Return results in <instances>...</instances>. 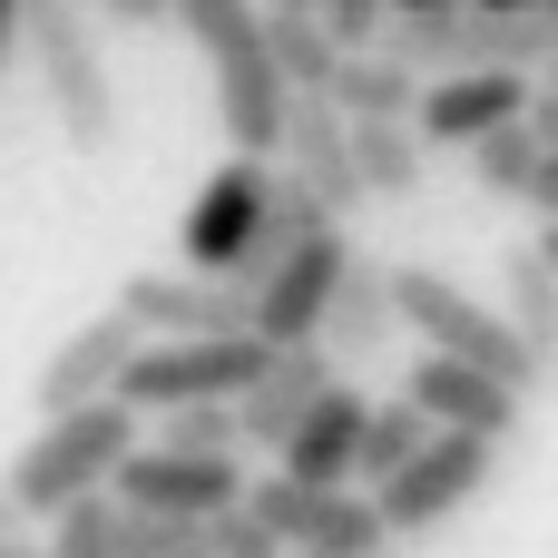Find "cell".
Instances as JSON below:
<instances>
[{
	"label": "cell",
	"instance_id": "cell-3",
	"mask_svg": "<svg viewBox=\"0 0 558 558\" xmlns=\"http://www.w3.org/2000/svg\"><path fill=\"white\" fill-rule=\"evenodd\" d=\"M20 59L59 118V137L78 157H98L118 137V88H108V59H98V29L78 0H20Z\"/></svg>",
	"mask_w": 558,
	"mask_h": 558
},
{
	"label": "cell",
	"instance_id": "cell-20",
	"mask_svg": "<svg viewBox=\"0 0 558 558\" xmlns=\"http://www.w3.org/2000/svg\"><path fill=\"white\" fill-rule=\"evenodd\" d=\"M353 128V177L363 196H412L422 186V128L412 118H343Z\"/></svg>",
	"mask_w": 558,
	"mask_h": 558
},
{
	"label": "cell",
	"instance_id": "cell-24",
	"mask_svg": "<svg viewBox=\"0 0 558 558\" xmlns=\"http://www.w3.org/2000/svg\"><path fill=\"white\" fill-rule=\"evenodd\" d=\"M157 422H167L157 441H177V451H235V412L226 402H167Z\"/></svg>",
	"mask_w": 558,
	"mask_h": 558
},
{
	"label": "cell",
	"instance_id": "cell-28",
	"mask_svg": "<svg viewBox=\"0 0 558 558\" xmlns=\"http://www.w3.org/2000/svg\"><path fill=\"white\" fill-rule=\"evenodd\" d=\"M10 49H20V0H0V69H10Z\"/></svg>",
	"mask_w": 558,
	"mask_h": 558
},
{
	"label": "cell",
	"instance_id": "cell-18",
	"mask_svg": "<svg viewBox=\"0 0 558 558\" xmlns=\"http://www.w3.org/2000/svg\"><path fill=\"white\" fill-rule=\"evenodd\" d=\"M558 49V0H530V10H471L461 0V59L451 69H549Z\"/></svg>",
	"mask_w": 558,
	"mask_h": 558
},
{
	"label": "cell",
	"instance_id": "cell-4",
	"mask_svg": "<svg viewBox=\"0 0 558 558\" xmlns=\"http://www.w3.org/2000/svg\"><path fill=\"white\" fill-rule=\"evenodd\" d=\"M137 432H147V422H137L118 392H88V402H69V412H49V422H39V441L10 461V481H0V490L20 500V520H49L59 500L98 490V481H108V461H118Z\"/></svg>",
	"mask_w": 558,
	"mask_h": 558
},
{
	"label": "cell",
	"instance_id": "cell-10",
	"mask_svg": "<svg viewBox=\"0 0 558 558\" xmlns=\"http://www.w3.org/2000/svg\"><path fill=\"white\" fill-rule=\"evenodd\" d=\"M275 167H284V177H304L333 216H363V206H373V196H363V177H353V128H343V108H333L324 88H284Z\"/></svg>",
	"mask_w": 558,
	"mask_h": 558
},
{
	"label": "cell",
	"instance_id": "cell-21",
	"mask_svg": "<svg viewBox=\"0 0 558 558\" xmlns=\"http://www.w3.org/2000/svg\"><path fill=\"white\" fill-rule=\"evenodd\" d=\"M422 432H432V422H422V402H363V432H353V481L373 490L383 471H402V461L422 451Z\"/></svg>",
	"mask_w": 558,
	"mask_h": 558
},
{
	"label": "cell",
	"instance_id": "cell-25",
	"mask_svg": "<svg viewBox=\"0 0 558 558\" xmlns=\"http://www.w3.org/2000/svg\"><path fill=\"white\" fill-rule=\"evenodd\" d=\"M314 20H324V39H333V49H373V39H383V20H392V0H314Z\"/></svg>",
	"mask_w": 558,
	"mask_h": 558
},
{
	"label": "cell",
	"instance_id": "cell-22",
	"mask_svg": "<svg viewBox=\"0 0 558 558\" xmlns=\"http://www.w3.org/2000/svg\"><path fill=\"white\" fill-rule=\"evenodd\" d=\"M510 324L539 353H558V255H549V235L539 245H510Z\"/></svg>",
	"mask_w": 558,
	"mask_h": 558
},
{
	"label": "cell",
	"instance_id": "cell-13",
	"mask_svg": "<svg viewBox=\"0 0 558 558\" xmlns=\"http://www.w3.org/2000/svg\"><path fill=\"white\" fill-rule=\"evenodd\" d=\"M118 314L137 333H235L245 324V284L235 275H206V265H186V275H128L118 284Z\"/></svg>",
	"mask_w": 558,
	"mask_h": 558
},
{
	"label": "cell",
	"instance_id": "cell-26",
	"mask_svg": "<svg viewBox=\"0 0 558 558\" xmlns=\"http://www.w3.org/2000/svg\"><path fill=\"white\" fill-rule=\"evenodd\" d=\"M78 10H98V20H128V29H157V20H167V0H78Z\"/></svg>",
	"mask_w": 558,
	"mask_h": 558
},
{
	"label": "cell",
	"instance_id": "cell-7",
	"mask_svg": "<svg viewBox=\"0 0 558 558\" xmlns=\"http://www.w3.org/2000/svg\"><path fill=\"white\" fill-rule=\"evenodd\" d=\"M275 157H226L206 186H196V206H186V265H206V275H235V284H255L265 265H275Z\"/></svg>",
	"mask_w": 558,
	"mask_h": 558
},
{
	"label": "cell",
	"instance_id": "cell-27",
	"mask_svg": "<svg viewBox=\"0 0 558 558\" xmlns=\"http://www.w3.org/2000/svg\"><path fill=\"white\" fill-rule=\"evenodd\" d=\"M20 539H29V520H20V500L0 490V558H20Z\"/></svg>",
	"mask_w": 558,
	"mask_h": 558
},
{
	"label": "cell",
	"instance_id": "cell-30",
	"mask_svg": "<svg viewBox=\"0 0 558 558\" xmlns=\"http://www.w3.org/2000/svg\"><path fill=\"white\" fill-rule=\"evenodd\" d=\"M471 10H530V0H471Z\"/></svg>",
	"mask_w": 558,
	"mask_h": 558
},
{
	"label": "cell",
	"instance_id": "cell-11",
	"mask_svg": "<svg viewBox=\"0 0 558 558\" xmlns=\"http://www.w3.org/2000/svg\"><path fill=\"white\" fill-rule=\"evenodd\" d=\"M402 402H422V422H441V432H490V441H510L520 412H530V392H510L500 373H481L461 353H432V343L402 373Z\"/></svg>",
	"mask_w": 558,
	"mask_h": 558
},
{
	"label": "cell",
	"instance_id": "cell-16",
	"mask_svg": "<svg viewBox=\"0 0 558 558\" xmlns=\"http://www.w3.org/2000/svg\"><path fill=\"white\" fill-rule=\"evenodd\" d=\"M353 432H363V392L333 373V383L294 412V432L275 441V471H294V481H353Z\"/></svg>",
	"mask_w": 558,
	"mask_h": 558
},
{
	"label": "cell",
	"instance_id": "cell-5",
	"mask_svg": "<svg viewBox=\"0 0 558 558\" xmlns=\"http://www.w3.org/2000/svg\"><path fill=\"white\" fill-rule=\"evenodd\" d=\"M255 363H265V343L235 324V333H137V353L118 363V402L147 422V412H167V402H235L245 383H255Z\"/></svg>",
	"mask_w": 558,
	"mask_h": 558
},
{
	"label": "cell",
	"instance_id": "cell-17",
	"mask_svg": "<svg viewBox=\"0 0 558 558\" xmlns=\"http://www.w3.org/2000/svg\"><path fill=\"white\" fill-rule=\"evenodd\" d=\"M128 353H137V324H128V314H98V324H78V333H69V343L39 363V412H69V402L108 392Z\"/></svg>",
	"mask_w": 558,
	"mask_h": 558
},
{
	"label": "cell",
	"instance_id": "cell-9",
	"mask_svg": "<svg viewBox=\"0 0 558 558\" xmlns=\"http://www.w3.org/2000/svg\"><path fill=\"white\" fill-rule=\"evenodd\" d=\"M108 490L128 500V510H167V520H206V510H226L235 490H245V461L235 451H177V441H128L118 461H108Z\"/></svg>",
	"mask_w": 558,
	"mask_h": 558
},
{
	"label": "cell",
	"instance_id": "cell-2",
	"mask_svg": "<svg viewBox=\"0 0 558 558\" xmlns=\"http://www.w3.org/2000/svg\"><path fill=\"white\" fill-rule=\"evenodd\" d=\"M392 324H402L412 343H432V353H461V363L500 373L510 392H539V383H549V353H539L510 314H490L481 294H461V284L432 275V265H392Z\"/></svg>",
	"mask_w": 558,
	"mask_h": 558
},
{
	"label": "cell",
	"instance_id": "cell-6",
	"mask_svg": "<svg viewBox=\"0 0 558 558\" xmlns=\"http://www.w3.org/2000/svg\"><path fill=\"white\" fill-rule=\"evenodd\" d=\"M490 471H500V441H490V432H441V422H432L422 451L373 481L383 539H432V530H451V520L490 490Z\"/></svg>",
	"mask_w": 558,
	"mask_h": 558
},
{
	"label": "cell",
	"instance_id": "cell-15",
	"mask_svg": "<svg viewBox=\"0 0 558 558\" xmlns=\"http://www.w3.org/2000/svg\"><path fill=\"white\" fill-rule=\"evenodd\" d=\"M461 157L490 196H520L530 216H558V137H539L530 118H500V128L461 137Z\"/></svg>",
	"mask_w": 558,
	"mask_h": 558
},
{
	"label": "cell",
	"instance_id": "cell-8",
	"mask_svg": "<svg viewBox=\"0 0 558 558\" xmlns=\"http://www.w3.org/2000/svg\"><path fill=\"white\" fill-rule=\"evenodd\" d=\"M343 255H353V226L284 235L275 265L245 284V333H255V343H304L314 314H324V294H333V275H343Z\"/></svg>",
	"mask_w": 558,
	"mask_h": 558
},
{
	"label": "cell",
	"instance_id": "cell-14",
	"mask_svg": "<svg viewBox=\"0 0 558 558\" xmlns=\"http://www.w3.org/2000/svg\"><path fill=\"white\" fill-rule=\"evenodd\" d=\"M392 265L383 255H343V275H333V294H324V314H314V343L333 353V373H353V363H373V353H392Z\"/></svg>",
	"mask_w": 558,
	"mask_h": 558
},
{
	"label": "cell",
	"instance_id": "cell-1",
	"mask_svg": "<svg viewBox=\"0 0 558 558\" xmlns=\"http://www.w3.org/2000/svg\"><path fill=\"white\" fill-rule=\"evenodd\" d=\"M167 20L206 49L216 69V128L245 157H275V118H284V69L265 49V10L255 0H167Z\"/></svg>",
	"mask_w": 558,
	"mask_h": 558
},
{
	"label": "cell",
	"instance_id": "cell-31",
	"mask_svg": "<svg viewBox=\"0 0 558 558\" xmlns=\"http://www.w3.org/2000/svg\"><path fill=\"white\" fill-rule=\"evenodd\" d=\"M275 10H314V0H275Z\"/></svg>",
	"mask_w": 558,
	"mask_h": 558
},
{
	"label": "cell",
	"instance_id": "cell-12",
	"mask_svg": "<svg viewBox=\"0 0 558 558\" xmlns=\"http://www.w3.org/2000/svg\"><path fill=\"white\" fill-rule=\"evenodd\" d=\"M324 383H333V353H324L314 333H304V343H265L255 383L226 402V412H235V451H275V441L294 432V412H304Z\"/></svg>",
	"mask_w": 558,
	"mask_h": 558
},
{
	"label": "cell",
	"instance_id": "cell-23",
	"mask_svg": "<svg viewBox=\"0 0 558 558\" xmlns=\"http://www.w3.org/2000/svg\"><path fill=\"white\" fill-rule=\"evenodd\" d=\"M265 49H275L284 88H324V78H333V59H343V49L324 39V20H314V10H275V0H265Z\"/></svg>",
	"mask_w": 558,
	"mask_h": 558
},
{
	"label": "cell",
	"instance_id": "cell-29",
	"mask_svg": "<svg viewBox=\"0 0 558 558\" xmlns=\"http://www.w3.org/2000/svg\"><path fill=\"white\" fill-rule=\"evenodd\" d=\"M392 10H461V0H392Z\"/></svg>",
	"mask_w": 558,
	"mask_h": 558
},
{
	"label": "cell",
	"instance_id": "cell-19",
	"mask_svg": "<svg viewBox=\"0 0 558 558\" xmlns=\"http://www.w3.org/2000/svg\"><path fill=\"white\" fill-rule=\"evenodd\" d=\"M324 98H333L343 118H412V98H422V69H402V59L373 39V49H343V59H333Z\"/></svg>",
	"mask_w": 558,
	"mask_h": 558
}]
</instances>
